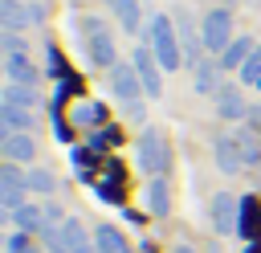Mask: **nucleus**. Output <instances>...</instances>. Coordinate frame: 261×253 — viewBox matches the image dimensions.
Listing matches in <instances>:
<instances>
[{"instance_id": "1", "label": "nucleus", "mask_w": 261, "mask_h": 253, "mask_svg": "<svg viewBox=\"0 0 261 253\" xmlns=\"http://www.w3.org/2000/svg\"><path fill=\"white\" fill-rule=\"evenodd\" d=\"M147 37H151V49H155V57H159V65L163 69H179L184 65V53H179V37H175V24H171V16H151V29H147Z\"/></svg>"}, {"instance_id": "2", "label": "nucleus", "mask_w": 261, "mask_h": 253, "mask_svg": "<svg viewBox=\"0 0 261 253\" xmlns=\"http://www.w3.org/2000/svg\"><path fill=\"white\" fill-rule=\"evenodd\" d=\"M135 159H139V167H143L147 175L167 171V159H171L167 139H163L159 131H143V135H139V143H135Z\"/></svg>"}, {"instance_id": "3", "label": "nucleus", "mask_w": 261, "mask_h": 253, "mask_svg": "<svg viewBox=\"0 0 261 253\" xmlns=\"http://www.w3.org/2000/svg\"><path fill=\"white\" fill-rule=\"evenodd\" d=\"M200 41H204V49H216V53H224V49L232 45V12H228V8H212V12L204 16Z\"/></svg>"}, {"instance_id": "4", "label": "nucleus", "mask_w": 261, "mask_h": 253, "mask_svg": "<svg viewBox=\"0 0 261 253\" xmlns=\"http://www.w3.org/2000/svg\"><path fill=\"white\" fill-rule=\"evenodd\" d=\"M86 49H90V61L94 65H102V69H114L118 65L114 61V41H110V33L98 20H86Z\"/></svg>"}, {"instance_id": "5", "label": "nucleus", "mask_w": 261, "mask_h": 253, "mask_svg": "<svg viewBox=\"0 0 261 253\" xmlns=\"http://www.w3.org/2000/svg\"><path fill=\"white\" fill-rule=\"evenodd\" d=\"M37 20H45V8H41V4H20V0H0V24H4L8 33H16V29H24V24H37Z\"/></svg>"}, {"instance_id": "6", "label": "nucleus", "mask_w": 261, "mask_h": 253, "mask_svg": "<svg viewBox=\"0 0 261 253\" xmlns=\"http://www.w3.org/2000/svg\"><path fill=\"white\" fill-rule=\"evenodd\" d=\"M130 65L139 69V82H143L147 94H163V82H159V69H163V65H159L155 49H143V45H139V49L130 53Z\"/></svg>"}, {"instance_id": "7", "label": "nucleus", "mask_w": 261, "mask_h": 253, "mask_svg": "<svg viewBox=\"0 0 261 253\" xmlns=\"http://www.w3.org/2000/svg\"><path fill=\"white\" fill-rule=\"evenodd\" d=\"M24 188H29V175H20L12 163L0 167V204L4 208H20L24 204Z\"/></svg>"}, {"instance_id": "8", "label": "nucleus", "mask_w": 261, "mask_h": 253, "mask_svg": "<svg viewBox=\"0 0 261 253\" xmlns=\"http://www.w3.org/2000/svg\"><path fill=\"white\" fill-rule=\"evenodd\" d=\"M110 90H114L122 102H139V90H143L139 69H135V65H114V69H110Z\"/></svg>"}, {"instance_id": "9", "label": "nucleus", "mask_w": 261, "mask_h": 253, "mask_svg": "<svg viewBox=\"0 0 261 253\" xmlns=\"http://www.w3.org/2000/svg\"><path fill=\"white\" fill-rule=\"evenodd\" d=\"M216 167L228 171V175H237V171L245 167V151H241V139H237V135L216 139Z\"/></svg>"}, {"instance_id": "10", "label": "nucleus", "mask_w": 261, "mask_h": 253, "mask_svg": "<svg viewBox=\"0 0 261 253\" xmlns=\"http://www.w3.org/2000/svg\"><path fill=\"white\" fill-rule=\"evenodd\" d=\"M4 73L16 82V86H37V65H33V57L29 53H4Z\"/></svg>"}, {"instance_id": "11", "label": "nucleus", "mask_w": 261, "mask_h": 253, "mask_svg": "<svg viewBox=\"0 0 261 253\" xmlns=\"http://www.w3.org/2000/svg\"><path fill=\"white\" fill-rule=\"evenodd\" d=\"M37 155V139L29 135V131H12V135H4V159H33Z\"/></svg>"}, {"instance_id": "12", "label": "nucleus", "mask_w": 261, "mask_h": 253, "mask_svg": "<svg viewBox=\"0 0 261 253\" xmlns=\"http://www.w3.org/2000/svg\"><path fill=\"white\" fill-rule=\"evenodd\" d=\"M216 114H220V118H232V122L245 118V98H241L232 86H220V90H216Z\"/></svg>"}, {"instance_id": "13", "label": "nucleus", "mask_w": 261, "mask_h": 253, "mask_svg": "<svg viewBox=\"0 0 261 253\" xmlns=\"http://www.w3.org/2000/svg\"><path fill=\"white\" fill-rule=\"evenodd\" d=\"M33 127H37V110L4 102V131H8V135H12V131H29V135H33Z\"/></svg>"}, {"instance_id": "14", "label": "nucleus", "mask_w": 261, "mask_h": 253, "mask_svg": "<svg viewBox=\"0 0 261 253\" xmlns=\"http://www.w3.org/2000/svg\"><path fill=\"white\" fill-rule=\"evenodd\" d=\"M249 57H253V41H249V37H237V41L220 53V69H241Z\"/></svg>"}, {"instance_id": "15", "label": "nucleus", "mask_w": 261, "mask_h": 253, "mask_svg": "<svg viewBox=\"0 0 261 253\" xmlns=\"http://www.w3.org/2000/svg\"><path fill=\"white\" fill-rule=\"evenodd\" d=\"M237 208H241V204H237L232 196H216V200H212V216H216V229H220V233H232V229H237Z\"/></svg>"}, {"instance_id": "16", "label": "nucleus", "mask_w": 261, "mask_h": 253, "mask_svg": "<svg viewBox=\"0 0 261 253\" xmlns=\"http://www.w3.org/2000/svg\"><path fill=\"white\" fill-rule=\"evenodd\" d=\"M147 208H151V212H159V216L171 208V192H167V180H159V175H155V180L147 184Z\"/></svg>"}, {"instance_id": "17", "label": "nucleus", "mask_w": 261, "mask_h": 253, "mask_svg": "<svg viewBox=\"0 0 261 253\" xmlns=\"http://www.w3.org/2000/svg\"><path fill=\"white\" fill-rule=\"evenodd\" d=\"M4 102H12V106H29V110H37V106H41L37 90H33V86H16V82H8V86H4Z\"/></svg>"}, {"instance_id": "18", "label": "nucleus", "mask_w": 261, "mask_h": 253, "mask_svg": "<svg viewBox=\"0 0 261 253\" xmlns=\"http://www.w3.org/2000/svg\"><path fill=\"white\" fill-rule=\"evenodd\" d=\"M57 233H61V245H65L69 253H86V249H90V245H86V233H82V224H77V220H65Z\"/></svg>"}, {"instance_id": "19", "label": "nucleus", "mask_w": 261, "mask_h": 253, "mask_svg": "<svg viewBox=\"0 0 261 253\" xmlns=\"http://www.w3.org/2000/svg\"><path fill=\"white\" fill-rule=\"evenodd\" d=\"M110 4H114V16H118V24L135 33V29H139V16H143V12H139V0H110Z\"/></svg>"}, {"instance_id": "20", "label": "nucleus", "mask_w": 261, "mask_h": 253, "mask_svg": "<svg viewBox=\"0 0 261 253\" xmlns=\"http://www.w3.org/2000/svg\"><path fill=\"white\" fill-rule=\"evenodd\" d=\"M98 253H130V249L114 229H98Z\"/></svg>"}, {"instance_id": "21", "label": "nucleus", "mask_w": 261, "mask_h": 253, "mask_svg": "<svg viewBox=\"0 0 261 253\" xmlns=\"http://www.w3.org/2000/svg\"><path fill=\"white\" fill-rule=\"evenodd\" d=\"M53 188H57V180H53L45 167H33V171H29V192H53Z\"/></svg>"}, {"instance_id": "22", "label": "nucleus", "mask_w": 261, "mask_h": 253, "mask_svg": "<svg viewBox=\"0 0 261 253\" xmlns=\"http://www.w3.org/2000/svg\"><path fill=\"white\" fill-rule=\"evenodd\" d=\"M241 82H249V86H261V49H253V57L241 65Z\"/></svg>"}, {"instance_id": "23", "label": "nucleus", "mask_w": 261, "mask_h": 253, "mask_svg": "<svg viewBox=\"0 0 261 253\" xmlns=\"http://www.w3.org/2000/svg\"><path fill=\"white\" fill-rule=\"evenodd\" d=\"M196 90H216V65H208V61H200L196 69Z\"/></svg>"}, {"instance_id": "24", "label": "nucleus", "mask_w": 261, "mask_h": 253, "mask_svg": "<svg viewBox=\"0 0 261 253\" xmlns=\"http://www.w3.org/2000/svg\"><path fill=\"white\" fill-rule=\"evenodd\" d=\"M73 118H77V122H102V102H82V106L73 110Z\"/></svg>"}, {"instance_id": "25", "label": "nucleus", "mask_w": 261, "mask_h": 253, "mask_svg": "<svg viewBox=\"0 0 261 253\" xmlns=\"http://www.w3.org/2000/svg\"><path fill=\"white\" fill-rule=\"evenodd\" d=\"M0 41H4V53H24V41H20V33H4Z\"/></svg>"}, {"instance_id": "26", "label": "nucleus", "mask_w": 261, "mask_h": 253, "mask_svg": "<svg viewBox=\"0 0 261 253\" xmlns=\"http://www.w3.org/2000/svg\"><path fill=\"white\" fill-rule=\"evenodd\" d=\"M16 216H20L24 229H37V224H41V212H37V208H16Z\"/></svg>"}, {"instance_id": "27", "label": "nucleus", "mask_w": 261, "mask_h": 253, "mask_svg": "<svg viewBox=\"0 0 261 253\" xmlns=\"http://www.w3.org/2000/svg\"><path fill=\"white\" fill-rule=\"evenodd\" d=\"M8 253H37V249H29V245H24V237L16 233V237H8Z\"/></svg>"}, {"instance_id": "28", "label": "nucleus", "mask_w": 261, "mask_h": 253, "mask_svg": "<svg viewBox=\"0 0 261 253\" xmlns=\"http://www.w3.org/2000/svg\"><path fill=\"white\" fill-rule=\"evenodd\" d=\"M126 114H130V118L139 122V118H143V106H139V102H126Z\"/></svg>"}, {"instance_id": "29", "label": "nucleus", "mask_w": 261, "mask_h": 253, "mask_svg": "<svg viewBox=\"0 0 261 253\" xmlns=\"http://www.w3.org/2000/svg\"><path fill=\"white\" fill-rule=\"evenodd\" d=\"M175 253H192V249H188V245H179V249H175Z\"/></svg>"}]
</instances>
